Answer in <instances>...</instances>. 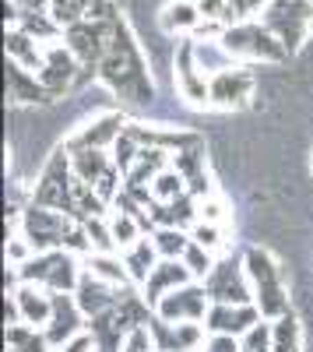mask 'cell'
Segmentation results:
<instances>
[{"label":"cell","mask_w":313,"mask_h":352,"mask_svg":"<svg viewBox=\"0 0 313 352\" xmlns=\"http://www.w3.org/2000/svg\"><path fill=\"white\" fill-rule=\"evenodd\" d=\"M99 78L117 96H124L127 102H148L152 99V81H148L145 56H141L124 18H117L109 28V50L99 64Z\"/></svg>","instance_id":"cell-1"},{"label":"cell","mask_w":313,"mask_h":352,"mask_svg":"<svg viewBox=\"0 0 313 352\" xmlns=\"http://www.w3.org/2000/svg\"><path fill=\"white\" fill-rule=\"evenodd\" d=\"M81 275L84 272L71 250H46V254H32L21 268H11L8 285L18 289L21 282H28V285H43L49 292H74Z\"/></svg>","instance_id":"cell-2"},{"label":"cell","mask_w":313,"mask_h":352,"mask_svg":"<svg viewBox=\"0 0 313 352\" xmlns=\"http://www.w3.org/2000/svg\"><path fill=\"white\" fill-rule=\"evenodd\" d=\"M243 268L253 285V307L261 310L264 320H278L281 314H289V296H286V282H281V268L271 261L268 250L250 247L243 254Z\"/></svg>","instance_id":"cell-3"},{"label":"cell","mask_w":313,"mask_h":352,"mask_svg":"<svg viewBox=\"0 0 313 352\" xmlns=\"http://www.w3.org/2000/svg\"><path fill=\"white\" fill-rule=\"evenodd\" d=\"M218 43L225 46V53L233 60H264V64H278L286 60L289 50L281 46V39L264 28L261 21H240V25H229L225 32L218 36Z\"/></svg>","instance_id":"cell-4"},{"label":"cell","mask_w":313,"mask_h":352,"mask_svg":"<svg viewBox=\"0 0 313 352\" xmlns=\"http://www.w3.org/2000/svg\"><path fill=\"white\" fill-rule=\"evenodd\" d=\"M261 25L271 28L289 53H296L313 32V4L310 0H271L261 11Z\"/></svg>","instance_id":"cell-5"},{"label":"cell","mask_w":313,"mask_h":352,"mask_svg":"<svg viewBox=\"0 0 313 352\" xmlns=\"http://www.w3.org/2000/svg\"><path fill=\"white\" fill-rule=\"evenodd\" d=\"M74 219L64 215V212H53V208H43V204H28L25 215H21V236L32 243L36 254H46V250H64L67 247V236L74 232Z\"/></svg>","instance_id":"cell-6"},{"label":"cell","mask_w":313,"mask_h":352,"mask_svg":"<svg viewBox=\"0 0 313 352\" xmlns=\"http://www.w3.org/2000/svg\"><path fill=\"white\" fill-rule=\"evenodd\" d=\"M32 204H43V208L74 215V169H71V155L67 148H60L43 169L39 184L32 190Z\"/></svg>","instance_id":"cell-7"},{"label":"cell","mask_w":313,"mask_h":352,"mask_svg":"<svg viewBox=\"0 0 313 352\" xmlns=\"http://www.w3.org/2000/svg\"><path fill=\"white\" fill-rule=\"evenodd\" d=\"M113 21H117V18H113ZM113 21H89V18H84V21L71 25L64 32L67 50L78 56V64L89 74H99V64H102V56L109 50V28H113Z\"/></svg>","instance_id":"cell-8"},{"label":"cell","mask_w":313,"mask_h":352,"mask_svg":"<svg viewBox=\"0 0 313 352\" xmlns=\"http://www.w3.org/2000/svg\"><path fill=\"white\" fill-rule=\"evenodd\" d=\"M208 310H211V300H208L205 282H187L155 307V317L169 320V324H201Z\"/></svg>","instance_id":"cell-9"},{"label":"cell","mask_w":313,"mask_h":352,"mask_svg":"<svg viewBox=\"0 0 313 352\" xmlns=\"http://www.w3.org/2000/svg\"><path fill=\"white\" fill-rule=\"evenodd\" d=\"M205 289H208L211 303H229V307L253 303V285L246 278V268H240L233 261H218L211 268V275L205 278Z\"/></svg>","instance_id":"cell-10"},{"label":"cell","mask_w":313,"mask_h":352,"mask_svg":"<svg viewBox=\"0 0 313 352\" xmlns=\"http://www.w3.org/2000/svg\"><path fill=\"white\" fill-rule=\"evenodd\" d=\"M81 71L84 67L78 64V56L67 50V43H46V64L39 71V81L49 92V99L64 96L74 81H81ZM84 74H89V71H84Z\"/></svg>","instance_id":"cell-11"},{"label":"cell","mask_w":313,"mask_h":352,"mask_svg":"<svg viewBox=\"0 0 313 352\" xmlns=\"http://www.w3.org/2000/svg\"><path fill=\"white\" fill-rule=\"evenodd\" d=\"M81 324H84V314L74 300V292H53V317L43 328L49 349H64L74 338H81Z\"/></svg>","instance_id":"cell-12"},{"label":"cell","mask_w":313,"mask_h":352,"mask_svg":"<svg viewBox=\"0 0 313 352\" xmlns=\"http://www.w3.org/2000/svg\"><path fill=\"white\" fill-rule=\"evenodd\" d=\"M253 92V74L246 67H229L208 81V102L218 109H240Z\"/></svg>","instance_id":"cell-13"},{"label":"cell","mask_w":313,"mask_h":352,"mask_svg":"<svg viewBox=\"0 0 313 352\" xmlns=\"http://www.w3.org/2000/svg\"><path fill=\"white\" fill-rule=\"evenodd\" d=\"M261 310L246 303V307H229V303H211L208 317H205V328L211 335H233V338H243L246 331H253L261 324Z\"/></svg>","instance_id":"cell-14"},{"label":"cell","mask_w":313,"mask_h":352,"mask_svg":"<svg viewBox=\"0 0 313 352\" xmlns=\"http://www.w3.org/2000/svg\"><path fill=\"white\" fill-rule=\"evenodd\" d=\"M127 131V120L120 113H102V116H95L92 124H84L64 148H113V144L120 141V134Z\"/></svg>","instance_id":"cell-15"},{"label":"cell","mask_w":313,"mask_h":352,"mask_svg":"<svg viewBox=\"0 0 313 352\" xmlns=\"http://www.w3.org/2000/svg\"><path fill=\"white\" fill-rule=\"evenodd\" d=\"M120 292H124V289L102 282V278H99V275H92V272H84V275H81V282H78V289H74V300H78L81 314L92 320V317L109 314L113 307H117V303H120Z\"/></svg>","instance_id":"cell-16"},{"label":"cell","mask_w":313,"mask_h":352,"mask_svg":"<svg viewBox=\"0 0 313 352\" xmlns=\"http://www.w3.org/2000/svg\"><path fill=\"white\" fill-rule=\"evenodd\" d=\"M176 88L187 102L205 106L208 102V78L197 67V56H194V39H183L176 50Z\"/></svg>","instance_id":"cell-17"},{"label":"cell","mask_w":313,"mask_h":352,"mask_svg":"<svg viewBox=\"0 0 313 352\" xmlns=\"http://www.w3.org/2000/svg\"><path fill=\"white\" fill-rule=\"evenodd\" d=\"M148 335L155 352H194L201 345V324H169L162 317H152Z\"/></svg>","instance_id":"cell-18"},{"label":"cell","mask_w":313,"mask_h":352,"mask_svg":"<svg viewBox=\"0 0 313 352\" xmlns=\"http://www.w3.org/2000/svg\"><path fill=\"white\" fill-rule=\"evenodd\" d=\"M187 282H197V278L190 275V268H187L183 261H159L155 272H152L148 282H145V289H141V296L148 300V307H159L169 292L180 289V285H187Z\"/></svg>","instance_id":"cell-19"},{"label":"cell","mask_w":313,"mask_h":352,"mask_svg":"<svg viewBox=\"0 0 313 352\" xmlns=\"http://www.w3.org/2000/svg\"><path fill=\"white\" fill-rule=\"evenodd\" d=\"M130 331H137V328L127 324L117 307H113L109 314H99V317L89 320V335L95 342V352H124V342H127Z\"/></svg>","instance_id":"cell-20"},{"label":"cell","mask_w":313,"mask_h":352,"mask_svg":"<svg viewBox=\"0 0 313 352\" xmlns=\"http://www.w3.org/2000/svg\"><path fill=\"white\" fill-rule=\"evenodd\" d=\"M11 296L18 300L21 324H32V328H46L49 324V317H53V292L49 289L21 282L18 289H11Z\"/></svg>","instance_id":"cell-21"},{"label":"cell","mask_w":313,"mask_h":352,"mask_svg":"<svg viewBox=\"0 0 313 352\" xmlns=\"http://www.w3.org/2000/svg\"><path fill=\"white\" fill-rule=\"evenodd\" d=\"M71 155V169H74V180L89 184V187H99L102 176L117 166L102 148H67Z\"/></svg>","instance_id":"cell-22"},{"label":"cell","mask_w":313,"mask_h":352,"mask_svg":"<svg viewBox=\"0 0 313 352\" xmlns=\"http://www.w3.org/2000/svg\"><path fill=\"white\" fill-rule=\"evenodd\" d=\"M8 60L39 74L43 64H46V43L32 39L28 32H21V28H8Z\"/></svg>","instance_id":"cell-23"},{"label":"cell","mask_w":313,"mask_h":352,"mask_svg":"<svg viewBox=\"0 0 313 352\" xmlns=\"http://www.w3.org/2000/svg\"><path fill=\"white\" fill-rule=\"evenodd\" d=\"M8 99L11 102H49V92L43 88L36 71H25L21 64L8 60Z\"/></svg>","instance_id":"cell-24"},{"label":"cell","mask_w":313,"mask_h":352,"mask_svg":"<svg viewBox=\"0 0 313 352\" xmlns=\"http://www.w3.org/2000/svg\"><path fill=\"white\" fill-rule=\"evenodd\" d=\"M120 257H124V268H127L130 282H141V285L148 282V275L155 272V264L162 261L155 240H137V243H134L130 250H124Z\"/></svg>","instance_id":"cell-25"},{"label":"cell","mask_w":313,"mask_h":352,"mask_svg":"<svg viewBox=\"0 0 313 352\" xmlns=\"http://www.w3.org/2000/svg\"><path fill=\"white\" fill-rule=\"evenodd\" d=\"M205 25V14L197 11L194 0H176L162 11V28L165 32H197Z\"/></svg>","instance_id":"cell-26"},{"label":"cell","mask_w":313,"mask_h":352,"mask_svg":"<svg viewBox=\"0 0 313 352\" xmlns=\"http://www.w3.org/2000/svg\"><path fill=\"white\" fill-rule=\"evenodd\" d=\"M84 272L99 275L102 282L117 285V289H127L130 285V275L124 268V257H113V254H89V261H84Z\"/></svg>","instance_id":"cell-27"},{"label":"cell","mask_w":313,"mask_h":352,"mask_svg":"<svg viewBox=\"0 0 313 352\" xmlns=\"http://www.w3.org/2000/svg\"><path fill=\"white\" fill-rule=\"evenodd\" d=\"M152 240H155L162 261H183V254L190 247V232L187 229H176V226H162V229L152 232Z\"/></svg>","instance_id":"cell-28"},{"label":"cell","mask_w":313,"mask_h":352,"mask_svg":"<svg viewBox=\"0 0 313 352\" xmlns=\"http://www.w3.org/2000/svg\"><path fill=\"white\" fill-rule=\"evenodd\" d=\"M109 232H113V243H117V250L124 254V250H130L137 240H145L141 232H145V226H141V219L137 215H127V212H113V219H109Z\"/></svg>","instance_id":"cell-29"},{"label":"cell","mask_w":313,"mask_h":352,"mask_svg":"<svg viewBox=\"0 0 313 352\" xmlns=\"http://www.w3.org/2000/svg\"><path fill=\"white\" fill-rule=\"evenodd\" d=\"M8 352H53V349H49L43 328L14 324V328H8Z\"/></svg>","instance_id":"cell-30"},{"label":"cell","mask_w":313,"mask_h":352,"mask_svg":"<svg viewBox=\"0 0 313 352\" xmlns=\"http://www.w3.org/2000/svg\"><path fill=\"white\" fill-rule=\"evenodd\" d=\"M271 331H275L271 352H299V320L292 310L281 314L278 320H271Z\"/></svg>","instance_id":"cell-31"},{"label":"cell","mask_w":313,"mask_h":352,"mask_svg":"<svg viewBox=\"0 0 313 352\" xmlns=\"http://www.w3.org/2000/svg\"><path fill=\"white\" fill-rule=\"evenodd\" d=\"M89 4H92V0H53V4H49V18L67 32L71 25L89 18Z\"/></svg>","instance_id":"cell-32"},{"label":"cell","mask_w":313,"mask_h":352,"mask_svg":"<svg viewBox=\"0 0 313 352\" xmlns=\"http://www.w3.org/2000/svg\"><path fill=\"white\" fill-rule=\"evenodd\" d=\"M180 194H187V180H183V176H180L173 166L155 176V184H152V197H155V201L169 204V201H176Z\"/></svg>","instance_id":"cell-33"},{"label":"cell","mask_w":313,"mask_h":352,"mask_svg":"<svg viewBox=\"0 0 313 352\" xmlns=\"http://www.w3.org/2000/svg\"><path fill=\"white\" fill-rule=\"evenodd\" d=\"M183 264L190 268V275H194L197 282H205L218 261L211 257V250H208V247H201V243H194V240H190V247H187V254H183Z\"/></svg>","instance_id":"cell-34"},{"label":"cell","mask_w":313,"mask_h":352,"mask_svg":"<svg viewBox=\"0 0 313 352\" xmlns=\"http://www.w3.org/2000/svg\"><path fill=\"white\" fill-rule=\"evenodd\" d=\"M271 0H229L225 4V28L229 25H240V21H253V14L264 11Z\"/></svg>","instance_id":"cell-35"},{"label":"cell","mask_w":313,"mask_h":352,"mask_svg":"<svg viewBox=\"0 0 313 352\" xmlns=\"http://www.w3.org/2000/svg\"><path fill=\"white\" fill-rule=\"evenodd\" d=\"M81 226H84V232H89V240H92V254H113V250H117L106 219H89V222H81Z\"/></svg>","instance_id":"cell-36"},{"label":"cell","mask_w":313,"mask_h":352,"mask_svg":"<svg viewBox=\"0 0 313 352\" xmlns=\"http://www.w3.org/2000/svg\"><path fill=\"white\" fill-rule=\"evenodd\" d=\"M243 352H271V345H275V331H271V320H261L253 331H246L243 338Z\"/></svg>","instance_id":"cell-37"},{"label":"cell","mask_w":313,"mask_h":352,"mask_svg":"<svg viewBox=\"0 0 313 352\" xmlns=\"http://www.w3.org/2000/svg\"><path fill=\"white\" fill-rule=\"evenodd\" d=\"M190 240H194V243H201V247H208V250H215V247L222 243V229H218V222H208V219H201V222L194 226Z\"/></svg>","instance_id":"cell-38"},{"label":"cell","mask_w":313,"mask_h":352,"mask_svg":"<svg viewBox=\"0 0 313 352\" xmlns=\"http://www.w3.org/2000/svg\"><path fill=\"white\" fill-rule=\"evenodd\" d=\"M205 352H243V342L233 338V335H211Z\"/></svg>","instance_id":"cell-39"},{"label":"cell","mask_w":313,"mask_h":352,"mask_svg":"<svg viewBox=\"0 0 313 352\" xmlns=\"http://www.w3.org/2000/svg\"><path fill=\"white\" fill-rule=\"evenodd\" d=\"M148 349H155V345H152L148 328H137V331H130V335H127V342H124V352H148Z\"/></svg>","instance_id":"cell-40"},{"label":"cell","mask_w":313,"mask_h":352,"mask_svg":"<svg viewBox=\"0 0 313 352\" xmlns=\"http://www.w3.org/2000/svg\"><path fill=\"white\" fill-rule=\"evenodd\" d=\"M92 349H95L92 335H81V338H74L71 345H64V349H53V352H92Z\"/></svg>","instance_id":"cell-41"},{"label":"cell","mask_w":313,"mask_h":352,"mask_svg":"<svg viewBox=\"0 0 313 352\" xmlns=\"http://www.w3.org/2000/svg\"><path fill=\"white\" fill-rule=\"evenodd\" d=\"M14 4H21V8H32V11H49L53 0H14Z\"/></svg>","instance_id":"cell-42"}]
</instances>
